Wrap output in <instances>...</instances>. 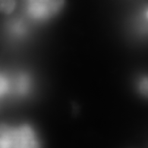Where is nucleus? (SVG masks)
<instances>
[{"label":"nucleus","mask_w":148,"mask_h":148,"mask_svg":"<svg viewBox=\"0 0 148 148\" xmlns=\"http://www.w3.org/2000/svg\"><path fill=\"white\" fill-rule=\"evenodd\" d=\"M27 14L37 21L56 16L65 5V0H24Z\"/></svg>","instance_id":"f03ea898"},{"label":"nucleus","mask_w":148,"mask_h":148,"mask_svg":"<svg viewBox=\"0 0 148 148\" xmlns=\"http://www.w3.org/2000/svg\"><path fill=\"white\" fill-rule=\"evenodd\" d=\"M16 7V0H0V13L10 14Z\"/></svg>","instance_id":"20e7f679"},{"label":"nucleus","mask_w":148,"mask_h":148,"mask_svg":"<svg viewBox=\"0 0 148 148\" xmlns=\"http://www.w3.org/2000/svg\"><path fill=\"white\" fill-rule=\"evenodd\" d=\"M139 90L140 93L148 97V77H144L139 83Z\"/></svg>","instance_id":"39448f33"},{"label":"nucleus","mask_w":148,"mask_h":148,"mask_svg":"<svg viewBox=\"0 0 148 148\" xmlns=\"http://www.w3.org/2000/svg\"><path fill=\"white\" fill-rule=\"evenodd\" d=\"M140 21L144 24V26L148 27V5L143 9L140 14Z\"/></svg>","instance_id":"423d86ee"},{"label":"nucleus","mask_w":148,"mask_h":148,"mask_svg":"<svg viewBox=\"0 0 148 148\" xmlns=\"http://www.w3.org/2000/svg\"><path fill=\"white\" fill-rule=\"evenodd\" d=\"M12 90L11 79L0 72V98L6 95Z\"/></svg>","instance_id":"7ed1b4c3"},{"label":"nucleus","mask_w":148,"mask_h":148,"mask_svg":"<svg viewBox=\"0 0 148 148\" xmlns=\"http://www.w3.org/2000/svg\"><path fill=\"white\" fill-rule=\"evenodd\" d=\"M34 134V132L28 125L0 124V148H25Z\"/></svg>","instance_id":"f257e3e1"}]
</instances>
